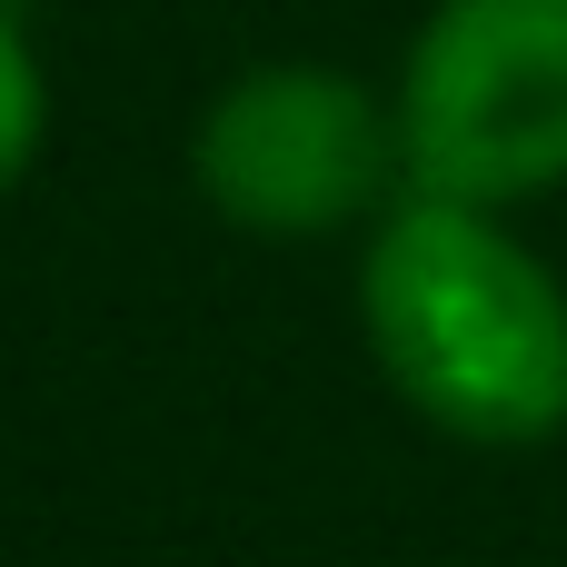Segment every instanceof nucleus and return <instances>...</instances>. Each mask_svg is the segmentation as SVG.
Masks as SVG:
<instances>
[{
	"instance_id": "f257e3e1",
	"label": "nucleus",
	"mask_w": 567,
	"mask_h": 567,
	"mask_svg": "<svg viewBox=\"0 0 567 567\" xmlns=\"http://www.w3.org/2000/svg\"><path fill=\"white\" fill-rule=\"evenodd\" d=\"M359 319L429 429L468 449H538L567 429V289L498 209L399 199L359 249Z\"/></svg>"
},
{
	"instance_id": "f03ea898",
	"label": "nucleus",
	"mask_w": 567,
	"mask_h": 567,
	"mask_svg": "<svg viewBox=\"0 0 567 567\" xmlns=\"http://www.w3.org/2000/svg\"><path fill=\"white\" fill-rule=\"evenodd\" d=\"M399 169L429 199L567 189V0H439L399 70Z\"/></svg>"
},
{
	"instance_id": "7ed1b4c3",
	"label": "nucleus",
	"mask_w": 567,
	"mask_h": 567,
	"mask_svg": "<svg viewBox=\"0 0 567 567\" xmlns=\"http://www.w3.org/2000/svg\"><path fill=\"white\" fill-rule=\"evenodd\" d=\"M199 199L249 239H319L379 209L399 169V110L369 100V80L319 60H269L229 80L189 140Z\"/></svg>"
},
{
	"instance_id": "20e7f679",
	"label": "nucleus",
	"mask_w": 567,
	"mask_h": 567,
	"mask_svg": "<svg viewBox=\"0 0 567 567\" xmlns=\"http://www.w3.org/2000/svg\"><path fill=\"white\" fill-rule=\"evenodd\" d=\"M40 130H50V80H40V50H30L20 10L0 0V189L40 159Z\"/></svg>"
}]
</instances>
